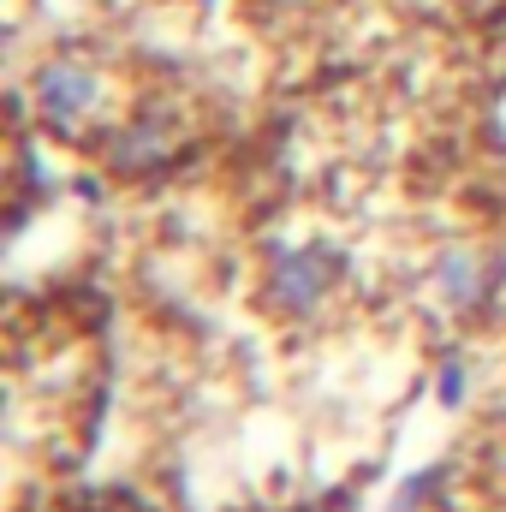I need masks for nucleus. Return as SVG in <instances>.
Returning <instances> with one entry per match:
<instances>
[{"instance_id":"1","label":"nucleus","mask_w":506,"mask_h":512,"mask_svg":"<svg viewBox=\"0 0 506 512\" xmlns=\"http://www.w3.org/2000/svg\"><path fill=\"white\" fill-rule=\"evenodd\" d=\"M24 90H30L36 126L60 143H96L137 96L120 78V66H108L102 54H84V48H48L30 66Z\"/></svg>"},{"instance_id":"2","label":"nucleus","mask_w":506,"mask_h":512,"mask_svg":"<svg viewBox=\"0 0 506 512\" xmlns=\"http://www.w3.org/2000/svg\"><path fill=\"white\" fill-rule=\"evenodd\" d=\"M346 286V251L334 239H274L262 251V304L280 322H316Z\"/></svg>"},{"instance_id":"3","label":"nucleus","mask_w":506,"mask_h":512,"mask_svg":"<svg viewBox=\"0 0 506 512\" xmlns=\"http://www.w3.org/2000/svg\"><path fill=\"white\" fill-rule=\"evenodd\" d=\"M185 131H191L185 102H173V96H131L126 114L102 131L90 149H96V161H102L108 173L143 179V173H161V167L185 149Z\"/></svg>"},{"instance_id":"4","label":"nucleus","mask_w":506,"mask_h":512,"mask_svg":"<svg viewBox=\"0 0 506 512\" xmlns=\"http://www.w3.org/2000/svg\"><path fill=\"white\" fill-rule=\"evenodd\" d=\"M423 286L435 298L441 316H459V322H477L489 304H501L506 292V256L483 239H441L429 251L423 268Z\"/></svg>"},{"instance_id":"5","label":"nucleus","mask_w":506,"mask_h":512,"mask_svg":"<svg viewBox=\"0 0 506 512\" xmlns=\"http://www.w3.org/2000/svg\"><path fill=\"white\" fill-rule=\"evenodd\" d=\"M435 399H441L447 411H459V405L471 399V364H465L459 352H447V358L435 364Z\"/></svg>"},{"instance_id":"6","label":"nucleus","mask_w":506,"mask_h":512,"mask_svg":"<svg viewBox=\"0 0 506 512\" xmlns=\"http://www.w3.org/2000/svg\"><path fill=\"white\" fill-rule=\"evenodd\" d=\"M90 512H143V507H137L131 495H114V501H96V507H90Z\"/></svg>"}]
</instances>
